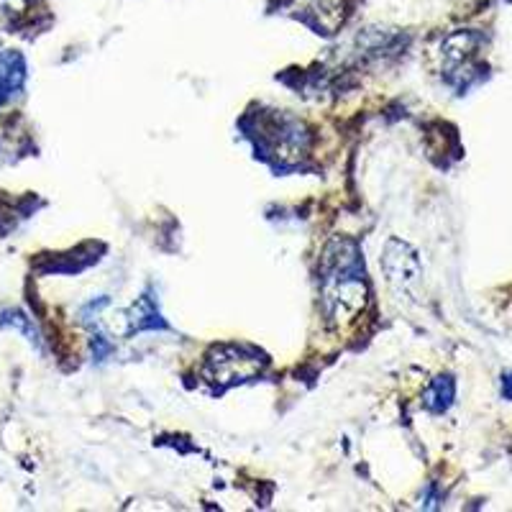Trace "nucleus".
Segmentation results:
<instances>
[{
	"label": "nucleus",
	"instance_id": "nucleus-1",
	"mask_svg": "<svg viewBox=\"0 0 512 512\" xmlns=\"http://www.w3.org/2000/svg\"><path fill=\"white\" fill-rule=\"evenodd\" d=\"M323 277H320V295L323 308L331 323H351L367 303V280L364 264L356 244L351 241H333L323 256Z\"/></svg>",
	"mask_w": 512,
	"mask_h": 512
},
{
	"label": "nucleus",
	"instance_id": "nucleus-6",
	"mask_svg": "<svg viewBox=\"0 0 512 512\" xmlns=\"http://www.w3.org/2000/svg\"><path fill=\"white\" fill-rule=\"evenodd\" d=\"M451 400H454V382H451L448 377H441L433 382L425 405H428L431 410H436V413H441V410H446L448 405H451Z\"/></svg>",
	"mask_w": 512,
	"mask_h": 512
},
{
	"label": "nucleus",
	"instance_id": "nucleus-3",
	"mask_svg": "<svg viewBox=\"0 0 512 512\" xmlns=\"http://www.w3.org/2000/svg\"><path fill=\"white\" fill-rule=\"evenodd\" d=\"M382 267L384 274H387V282L400 292L410 290L420 280L418 254L408 244H402L397 239H390L387 246H384Z\"/></svg>",
	"mask_w": 512,
	"mask_h": 512
},
{
	"label": "nucleus",
	"instance_id": "nucleus-7",
	"mask_svg": "<svg viewBox=\"0 0 512 512\" xmlns=\"http://www.w3.org/2000/svg\"><path fill=\"white\" fill-rule=\"evenodd\" d=\"M502 395H505V400H512V374L502 377Z\"/></svg>",
	"mask_w": 512,
	"mask_h": 512
},
{
	"label": "nucleus",
	"instance_id": "nucleus-2",
	"mask_svg": "<svg viewBox=\"0 0 512 512\" xmlns=\"http://www.w3.org/2000/svg\"><path fill=\"white\" fill-rule=\"evenodd\" d=\"M210 377L221 384L244 382L246 377L256 374L262 369V356L254 351L239 349V346H228V349H218L210 356Z\"/></svg>",
	"mask_w": 512,
	"mask_h": 512
},
{
	"label": "nucleus",
	"instance_id": "nucleus-4",
	"mask_svg": "<svg viewBox=\"0 0 512 512\" xmlns=\"http://www.w3.org/2000/svg\"><path fill=\"white\" fill-rule=\"evenodd\" d=\"M26 59L18 52L0 54V105L16 98L24 90Z\"/></svg>",
	"mask_w": 512,
	"mask_h": 512
},
{
	"label": "nucleus",
	"instance_id": "nucleus-5",
	"mask_svg": "<svg viewBox=\"0 0 512 512\" xmlns=\"http://www.w3.org/2000/svg\"><path fill=\"white\" fill-rule=\"evenodd\" d=\"M164 331L167 328V323L162 320V315H159V308H157V300H154L149 292H146L144 297H139L134 305H131V310H128L126 315V333H139V331Z\"/></svg>",
	"mask_w": 512,
	"mask_h": 512
}]
</instances>
